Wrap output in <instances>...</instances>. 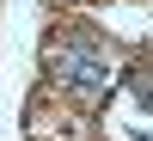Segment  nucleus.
Here are the masks:
<instances>
[{"instance_id":"obj_1","label":"nucleus","mask_w":153,"mask_h":141,"mask_svg":"<svg viewBox=\"0 0 153 141\" xmlns=\"http://www.w3.org/2000/svg\"><path fill=\"white\" fill-rule=\"evenodd\" d=\"M55 68L68 74V86H80V92H104L110 86V68H104V55H98L92 43H61Z\"/></svg>"}]
</instances>
